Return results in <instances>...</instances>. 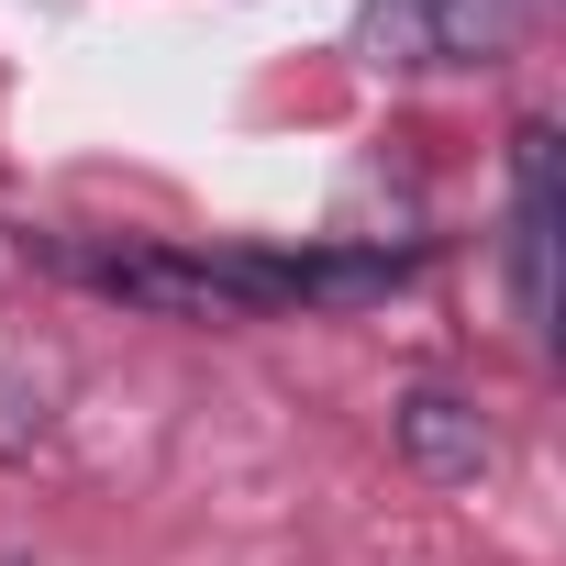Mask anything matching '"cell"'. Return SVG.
<instances>
[{"mask_svg": "<svg viewBox=\"0 0 566 566\" xmlns=\"http://www.w3.org/2000/svg\"><path fill=\"white\" fill-rule=\"evenodd\" d=\"M90 290L167 323H277V312H367L422 266L411 244H323V255H178V244H67Z\"/></svg>", "mask_w": 566, "mask_h": 566, "instance_id": "1", "label": "cell"}, {"mask_svg": "<svg viewBox=\"0 0 566 566\" xmlns=\"http://www.w3.org/2000/svg\"><path fill=\"white\" fill-rule=\"evenodd\" d=\"M533 23V0H367L356 45L378 67H500Z\"/></svg>", "mask_w": 566, "mask_h": 566, "instance_id": "2", "label": "cell"}, {"mask_svg": "<svg viewBox=\"0 0 566 566\" xmlns=\"http://www.w3.org/2000/svg\"><path fill=\"white\" fill-rule=\"evenodd\" d=\"M0 566H23V555H0Z\"/></svg>", "mask_w": 566, "mask_h": 566, "instance_id": "5", "label": "cell"}, {"mask_svg": "<svg viewBox=\"0 0 566 566\" xmlns=\"http://www.w3.org/2000/svg\"><path fill=\"white\" fill-rule=\"evenodd\" d=\"M511 301L533 334L555 323V134L544 123L511 134Z\"/></svg>", "mask_w": 566, "mask_h": 566, "instance_id": "3", "label": "cell"}, {"mask_svg": "<svg viewBox=\"0 0 566 566\" xmlns=\"http://www.w3.org/2000/svg\"><path fill=\"white\" fill-rule=\"evenodd\" d=\"M400 455H411L422 478H478V467H489V422H478L455 389H411V400H400Z\"/></svg>", "mask_w": 566, "mask_h": 566, "instance_id": "4", "label": "cell"}]
</instances>
